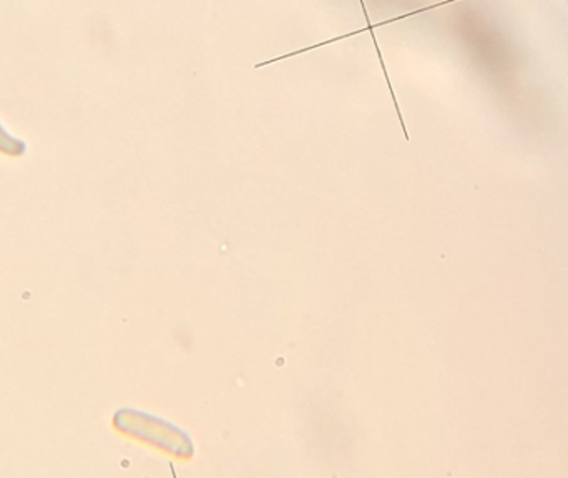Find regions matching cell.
Segmentation results:
<instances>
[{"instance_id": "obj_1", "label": "cell", "mask_w": 568, "mask_h": 478, "mask_svg": "<svg viewBox=\"0 0 568 478\" xmlns=\"http://www.w3.org/2000/svg\"><path fill=\"white\" fill-rule=\"evenodd\" d=\"M26 152V143L7 133L3 126L0 125V153L6 156H12V159H19Z\"/></svg>"}]
</instances>
